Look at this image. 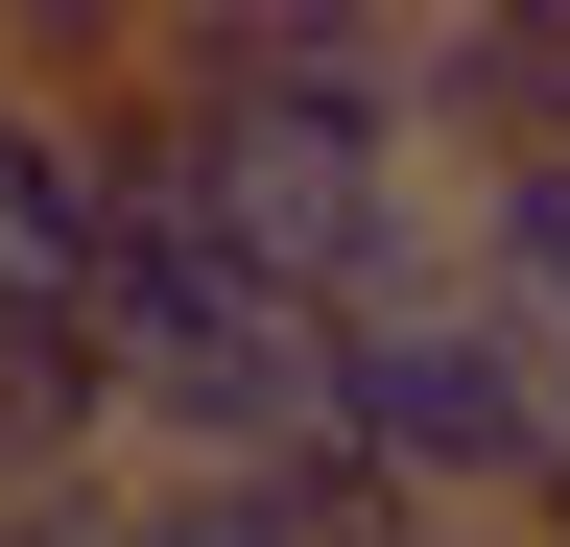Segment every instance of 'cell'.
<instances>
[{
    "label": "cell",
    "mask_w": 570,
    "mask_h": 547,
    "mask_svg": "<svg viewBox=\"0 0 570 547\" xmlns=\"http://www.w3.org/2000/svg\"><path fill=\"white\" fill-rule=\"evenodd\" d=\"M333 452L381 476L404 524H499L547 476V333H499L475 286H428V310H381V333H333Z\"/></svg>",
    "instance_id": "obj_1"
},
{
    "label": "cell",
    "mask_w": 570,
    "mask_h": 547,
    "mask_svg": "<svg viewBox=\"0 0 570 547\" xmlns=\"http://www.w3.org/2000/svg\"><path fill=\"white\" fill-rule=\"evenodd\" d=\"M404 144H428V191L547 167V144H570V0H475V25H404Z\"/></svg>",
    "instance_id": "obj_2"
},
{
    "label": "cell",
    "mask_w": 570,
    "mask_h": 547,
    "mask_svg": "<svg viewBox=\"0 0 570 547\" xmlns=\"http://www.w3.org/2000/svg\"><path fill=\"white\" fill-rule=\"evenodd\" d=\"M71 476H119V358L71 286H0V500H71Z\"/></svg>",
    "instance_id": "obj_3"
},
{
    "label": "cell",
    "mask_w": 570,
    "mask_h": 547,
    "mask_svg": "<svg viewBox=\"0 0 570 547\" xmlns=\"http://www.w3.org/2000/svg\"><path fill=\"white\" fill-rule=\"evenodd\" d=\"M452 286H475L499 333H547V358H570V144H547V167H475V191H452Z\"/></svg>",
    "instance_id": "obj_4"
},
{
    "label": "cell",
    "mask_w": 570,
    "mask_h": 547,
    "mask_svg": "<svg viewBox=\"0 0 570 547\" xmlns=\"http://www.w3.org/2000/svg\"><path fill=\"white\" fill-rule=\"evenodd\" d=\"M24 547H262V500H190V476H71V500H24Z\"/></svg>",
    "instance_id": "obj_5"
},
{
    "label": "cell",
    "mask_w": 570,
    "mask_h": 547,
    "mask_svg": "<svg viewBox=\"0 0 570 547\" xmlns=\"http://www.w3.org/2000/svg\"><path fill=\"white\" fill-rule=\"evenodd\" d=\"M475 547H570V452H547V476H523V500H499Z\"/></svg>",
    "instance_id": "obj_6"
},
{
    "label": "cell",
    "mask_w": 570,
    "mask_h": 547,
    "mask_svg": "<svg viewBox=\"0 0 570 547\" xmlns=\"http://www.w3.org/2000/svg\"><path fill=\"white\" fill-rule=\"evenodd\" d=\"M547 452H570V358H547Z\"/></svg>",
    "instance_id": "obj_7"
},
{
    "label": "cell",
    "mask_w": 570,
    "mask_h": 547,
    "mask_svg": "<svg viewBox=\"0 0 570 547\" xmlns=\"http://www.w3.org/2000/svg\"><path fill=\"white\" fill-rule=\"evenodd\" d=\"M0 547H24V500H0Z\"/></svg>",
    "instance_id": "obj_8"
},
{
    "label": "cell",
    "mask_w": 570,
    "mask_h": 547,
    "mask_svg": "<svg viewBox=\"0 0 570 547\" xmlns=\"http://www.w3.org/2000/svg\"><path fill=\"white\" fill-rule=\"evenodd\" d=\"M0 119H24V96H0Z\"/></svg>",
    "instance_id": "obj_9"
}]
</instances>
